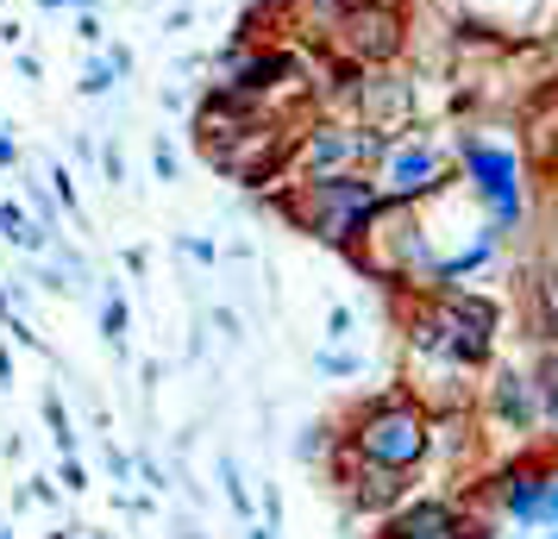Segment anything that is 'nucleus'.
I'll use <instances>...</instances> for the list:
<instances>
[{"instance_id":"4","label":"nucleus","mask_w":558,"mask_h":539,"mask_svg":"<svg viewBox=\"0 0 558 539\" xmlns=\"http://www.w3.org/2000/svg\"><path fill=\"white\" fill-rule=\"evenodd\" d=\"M458 157H464V182L471 195L489 207V220L502 232H514L527 220V182H521V157L502 151V145H483V138H458Z\"/></svg>"},{"instance_id":"23","label":"nucleus","mask_w":558,"mask_h":539,"mask_svg":"<svg viewBox=\"0 0 558 539\" xmlns=\"http://www.w3.org/2000/svg\"><path fill=\"white\" fill-rule=\"evenodd\" d=\"M107 470H113V483H126L132 477V458L126 452H113V439H107Z\"/></svg>"},{"instance_id":"2","label":"nucleus","mask_w":558,"mask_h":539,"mask_svg":"<svg viewBox=\"0 0 558 539\" xmlns=\"http://www.w3.org/2000/svg\"><path fill=\"white\" fill-rule=\"evenodd\" d=\"M345 452L364 464H383V470H414L433 452V420L408 402L402 389H389V395H377L364 408L357 433H345Z\"/></svg>"},{"instance_id":"21","label":"nucleus","mask_w":558,"mask_h":539,"mask_svg":"<svg viewBox=\"0 0 558 539\" xmlns=\"http://www.w3.org/2000/svg\"><path fill=\"white\" fill-rule=\"evenodd\" d=\"M314 364H320L327 377H352V370H357V358H339V352H320Z\"/></svg>"},{"instance_id":"8","label":"nucleus","mask_w":558,"mask_h":539,"mask_svg":"<svg viewBox=\"0 0 558 539\" xmlns=\"http://www.w3.org/2000/svg\"><path fill=\"white\" fill-rule=\"evenodd\" d=\"M339 470H345V489H352V509H364V514H377V509H396L402 502V477L408 470H383V464H364V458H339Z\"/></svg>"},{"instance_id":"11","label":"nucleus","mask_w":558,"mask_h":539,"mask_svg":"<svg viewBox=\"0 0 558 539\" xmlns=\"http://www.w3.org/2000/svg\"><path fill=\"white\" fill-rule=\"evenodd\" d=\"M76 88L88 95V101H101V95H113V88H120V76H113V70H107V57L95 51L88 63H82V82H76Z\"/></svg>"},{"instance_id":"26","label":"nucleus","mask_w":558,"mask_h":539,"mask_svg":"<svg viewBox=\"0 0 558 539\" xmlns=\"http://www.w3.org/2000/svg\"><path fill=\"white\" fill-rule=\"evenodd\" d=\"M546 520H558V464H546Z\"/></svg>"},{"instance_id":"28","label":"nucleus","mask_w":558,"mask_h":539,"mask_svg":"<svg viewBox=\"0 0 558 539\" xmlns=\"http://www.w3.org/2000/svg\"><path fill=\"white\" fill-rule=\"evenodd\" d=\"M214 327H220L227 339H245V333H239V314H232V308H214Z\"/></svg>"},{"instance_id":"5","label":"nucleus","mask_w":558,"mask_h":539,"mask_svg":"<svg viewBox=\"0 0 558 539\" xmlns=\"http://www.w3.org/2000/svg\"><path fill=\"white\" fill-rule=\"evenodd\" d=\"M332 38H339V51L352 57L357 70L389 63V57L402 51V13H396L389 0H352L345 20L332 26Z\"/></svg>"},{"instance_id":"18","label":"nucleus","mask_w":558,"mask_h":539,"mask_svg":"<svg viewBox=\"0 0 558 539\" xmlns=\"http://www.w3.org/2000/svg\"><path fill=\"white\" fill-rule=\"evenodd\" d=\"M151 170H157V182H177V151H170V138L151 145Z\"/></svg>"},{"instance_id":"34","label":"nucleus","mask_w":558,"mask_h":539,"mask_svg":"<svg viewBox=\"0 0 558 539\" xmlns=\"http://www.w3.org/2000/svg\"><path fill=\"white\" fill-rule=\"evenodd\" d=\"M270 534H277V527H252V539H270Z\"/></svg>"},{"instance_id":"10","label":"nucleus","mask_w":558,"mask_h":539,"mask_svg":"<svg viewBox=\"0 0 558 539\" xmlns=\"http://www.w3.org/2000/svg\"><path fill=\"white\" fill-rule=\"evenodd\" d=\"M489 408H496V420H502V427H514V433H533V427H539V414H546L527 370H502V377H496V389H489Z\"/></svg>"},{"instance_id":"19","label":"nucleus","mask_w":558,"mask_h":539,"mask_svg":"<svg viewBox=\"0 0 558 539\" xmlns=\"http://www.w3.org/2000/svg\"><path fill=\"white\" fill-rule=\"evenodd\" d=\"M539 302H546V333H558V270L539 283Z\"/></svg>"},{"instance_id":"25","label":"nucleus","mask_w":558,"mask_h":539,"mask_svg":"<svg viewBox=\"0 0 558 539\" xmlns=\"http://www.w3.org/2000/svg\"><path fill=\"white\" fill-rule=\"evenodd\" d=\"M63 489H88V477H82L76 452H63Z\"/></svg>"},{"instance_id":"24","label":"nucleus","mask_w":558,"mask_h":539,"mask_svg":"<svg viewBox=\"0 0 558 539\" xmlns=\"http://www.w3.org/2000/svg\"><path fill=\"white\" fill-rule=\"evenodd\" d=\"M76 38H82V45H101L107 32H101V20H95V13H82V20H76Z\"/></svg>"},{"instance_id":"27","label":"nucleus","mask_w":558,"mask_h":539,"mask_svg":"<svg viewBox=\"0 0 558 539\" xmlns=\"http://www.w3.org/2000/svg\"><path fill=\"white\" fill-rule=\"evenodd\" d=\"M327 327H332V339H352V308H332Z\"/></svg>"},{"instance_id":"3","label":"nucleus","mask_w":558,"mask_h":539,"mask_svg":"<svg viewBox=\"0 0 558 539\" xmlns=\"http://www.w3.org/2000/svg\"><path fill=\"white\" fill-rule=\"evenodd\" d=\"M389 138L396 132L383 126H314L302 138H289V163H282V176L289 182H320V176H352L364 163H377L389 151Z\"/></svg>"},{"instance_id":"9","label":"nucleus","mask_w":558,"mask_h":539,"mask_svg":"<svg viewBox=\"0 0 558 539\" xmlns=\"http://www.w3.org/2000/svg\"><path fill=\"white\" fill-rule=\"evenodd\" d=\"M383 539H464V514L452 502H408L383 527Z\"/></svg>"},{"instance_id":"17","label":"nucleus","mask_w":558,"mask_h":539,"mask_svg":"<svg viewBox=\"0 0 558 539\" xmlns=\"http://www.w3.org/2000/svg\"><path fill=\"white\" fill-rule=\"evenodd\" d=\"M101 176H107V188H120V182H126V157H120V145H101Z\"/></svg>"},{"instance_id":"36","label":"nucleus","mask_w":558,"mask_h":539,"mask_svg":"<svg viewBox=\"0 0 558 539\" xmlns=\"http://www.w3.org/2000/svg\"><path fill=\"white\" fill-rule=\"evenodd\" d=\"M145 7H163V0H145Z\"/></svg>"},{"instance_id":"12","label":"nucleus","mask_w":558,"mask_h":539,"mask_svg":"<svg viewBox=\"0 0 558 539\" xmlns=\"http://www.w3.org/2000/svg\"><path fill=\"white\" fill-rule=\"evenodd\" d=\"M101 339L113 345V352H126V302H120V289L101 302Z\"/></svg>"},{"instance_id":"6","label":"nucleus","mask_w":558,"mask_h":539,"mask_svg":"<svg viewBox=\"0 0 558 539\" xmlns=\"http://www.w3.org/2000/svg\"><path fill=\"white\" fill-rule=\"evenodd\" d=\"M446 176V157L433 145H414V138H389V151L377 157V195L383 201H414V195H433Z\"/></svg>"},{"instance_id":"32","label":"nucleus","mask_w":558,"mask_h":539,"mask_svg":"<svg viewBox=\"0 0 558 539\" xmlns=\"http://www.w3.org/2000/svg\"><path fill=\"white\" fill-rule=\"evenodd\" d=\"M0 389H13V352L0 345Z\"/></svg>"},{"instance_id":"1","label":"nucleus","mask_w":558,"mask_h":539,"mask_svg":"<svg viewBox=\"0 0 558 539\" xmlns=\"http://www.w3.org/2000/svg\"><path fill=\"white\" fill-rule=\"evenodd\" d=\"M270 201H277V213L295 232L320 238L332 252H352L357 238L371 232V213H377L383 195L364 170H352V176H320V182H282Z\"/></svg>"},{"instance_id":"22","label":"nucleus","mask_w":558,"mask_h":539,"mask_svg":"<svg viewBox=\"0 0 558 539\" xmlns=\"http://www.w3.org/2000/svg\"><path fill=\"white\" fill-rule=\"evenodd\" d=\"M177 252H189L195 264H214V257H220L214 245H207V238H177Z\"/></svg>"},{"instance_id":"15","label":"nucleus","mask_w":558,"mask_h":539,"mask_svg":"<svg viewBox=\"0 0 558 539\" xmlns=\"http://www.w3.org/2000/svg\"><path fill=\"white\" fill-rule=\"evenodd\" d=\"M220 483H227L232 514H245V520H252V495H245V483H239V458H220Z\"/></svg>"},{"instance_id":"29","label":"nucleus","mask_w":558,"mask_h":539,"mask_svg":"<svg viewBox=\"0 0 558 539\" xmlns=\"http://www.w3.org/2000/svg\"><path fill=\"white\" fill-rule=\"evenodd\" d=\"M0 170H20V145H13L7 132H0Z\"/></svg>"},{"instance_id":"35","label":"nucleus","mask_w":558,"mask_h":539,"mask_svg":"<svg viewBox=\"0 0 558 539\" xmlns=\"http://www.w3.org/2000/svg\"><path fill=\"white\" fill-rule=\"evenodd\" d=\"M527 539H558V534H527Z\"/></svg>"},{"instance_id":"20","label":"nucleus","mask_w":558,"mask_h":539,"mask_svg":"<svg viewBox=\"0 0 558 539\" xmlns=\"http://www.w3.org/2000/svg\"><path fill=\"white\" fill-rule=\"evenodd\" d=\"M101 57H107V70H113V76H120V82L132 76V51H126V45H107Z\"/></svg>"},{"instance_id":"33","label":"nucleus","mask_w":558,"mask_h":539,"mask_svg":"<svg viewBox=\"0 0 558 539\" xmlns=\"http://www.w3.org/2000/svg\"><path fill=\"white\" fill-rule=\"evenodd\" d=\"M45 13H63V7H95V0H38Z\"/></svg>"},{"instance_id":"30","label":"nucleus","mask_w":558,"mask_h":539,"mask_svg":"<svg viewBox=\"0 0 558 539\" xmlns=\"http://www.w3.org/2000/svg\"><path fill=\"white\" fill-rule=\"evenodd\" d=\"M13 63H20V76H26V82H38V76H45V63H38V57H26V51L13 57Z\"/></svg>"},{"instance_id":"16","label":"nucleus","mask_w":558,"mask_h":539,"mask_svg":"<svg viewBox=\"0 0 558 539\" xmlns=\"http://www.w3.org/2000/svg\"><path fill=\"white\" fill-rule=\"evenodd\" d=\"M45 188H51V201L63 207V213H76V182H70V170H63V163H51V170H45Z\"/></svg>"},{"instance_id":"13","label":"nucleus","mask_w":558,"mask_h":539,"mask_svg":"<svg viewBox=\"0 0 558 539\" xmlns=\"http://www.w3.org/2000/svg\"><path fill=\"white\" fill-rule=\"evenodd\" d=\"M527 377H533V389H539V408L553 414L558 408V345L539 358V370H527Z\"/></svg>"},{"instance_id":"31","label":"nucleus","mask_w":558,"mask_h":539,"mask_svg":"<svg viewBox=\"0 0 558 539\" xmlns=\"http://www.w3.org/2000/svg\"><path fill=\"white\" fill-rule=\"evenodd\" d=\"M32 283H38V289H51V295H63V270H38Z\"/></svg>"},{"instance_id":"14","label":"nucleus","mask_w":558,"mask_h":539,"mask_svg":"<svg viewBox=\"0 0 558 539\" xmlns=\"http://www.w3.org/2000/svg\"><path fill=\"white\" fill-rule=\"evenodd\" d=\"M327 445H332V427H327V420H307L302 439H295V458L314 464V458H327Z\"/></svg>"},{"instance_id":"7","label":"nucleus","mask_w":558,"mask_h":539,"mask_svg":"<svg viewBox=\"0 0 558 539\" xmlns=\"http://www.w3.org/2000/svg\"><path fill=\"white\" fill-rule=\"evenodd\" d=\"M489 502L502 514H514L521 527H533V520H546V464H502L496 470V483H489Z\"/></svg>"}]
</instances>
